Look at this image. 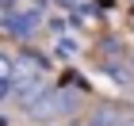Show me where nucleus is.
Wrapping results in <instances>:
<instances>
[{"instance_id":"nucleus-1","label":"nucleus","mask_w":134,"mask_h":126,"mask_svg":"<svg viewBox=\"0 0 134 126\" xmlns=\"http://www.w3.org/2000/svg\"><path fill=\"white\" fill-rule=\"evenodd\" d=\"M84 107V92L69 88V84H46L38 95H35L27 107H19L27 118L35 122H54V118H69Z\"/></svg>"},{"instance_id":"nucleus-2","label":"nucleus","mask_w":134,"mask_h":126,"mask_svg":"<svg viewBox=\"0 0 134 126\" xmlns=\"http://www.w3.org/2000/svg\"><path fill=\"white\" fill-rule=\"evenodd\" d=\"M50 84V61L42 57V53H35L31 46H23L19 53H15V76H12V99L19 107H27L35 99V95L42 92Z\"/></svg>"},{"instance_id":"nucleus-3","label":"nucleus","mask_w":134,"mask_h":126,"mask_svg":"<svg viewBox=\"0 0 134 126\" xmlns=\"http://www.w3.org/2000/svg\"><path fill=\"white\" fill-rule=\"evenodd\" d=\"M42 23V4H15V8H4L0 11V31L12 34V38H35V31H38Z\"/></svg>"},{"instance_id":"nucleus-4","label":"nucleus","mask_w":134,"mask_h":126,"mask_svg":"<svg viewBox=\"0 0 134 126\" xmlns=\"http://www.w3.org/2000/svg\"><path fill=\"white\" fill-rule=\"evenodd\" d=\"M100 73L107 76V80H115L119 88H130L134 84V69H130V61H119V57H100Z\"/></svg>"},{"instance_id":"nucleus-5","label":"nucleus","mask_w":134,"mask_h":126,"mask_svg":"<svg viewBox=\"0 0 134 126\" xmlns=\"http://www.w3.org/2000/svg\"><path fill=\"white\" fill-rule=\"evenodd\" d=\"M123 115H126V111L119 103H96L92 111H88V126H119Z\"/></svg>"},{"instance_id":"nucleus-6","label":"nucleus","mask_w":134,"mask_h":126,"mask_svg":"<svg viewBox=\"0 0 134 126\" xmlns=\"http://www.w3.org/2000/svg\"><path fill=\"white\" fill-rule=\"evenodd\" d=\"M12 76H15V57L8 50H0V103L12 99Z\"/></svg>"},{"instance_id":"nucleus-7","label":"nucleus","mask_w":134,"mask_h":126,"mask_svg":"<svg viewBox=\"0 0 134 126\" xmlns=\"http://www.w3.org/2000/svg\"><path fill=\"white\" fill-rule=\"evenodd\" d=\"M62 11H73V15H92V0H54Z\"/></svg>"},{"instance_id":"nucleus-8","label":"nucleus","mask_w":134,"mask_h":126,"mask_svg":"<svg viewBox=\"0 0 134 126\" xmlns=\"http://www.w3.org/2000/svg\"><path fill=\"white\" fill-rule=\"evenodd\" d=\"M119 126H134V115H123V122H119Z\"/></svg>"},{"instance_id":"nucleus-9","label":"nucleus","mask_w":134,"mask_h":126,"mask_svg":"<svg viewBox=\"0 0 134 126\" xmlns=\"http://www.w3.org/2000/svg\"><path fill=\"white\" fill-rule=\"evenodd\" d=\"M130 69H134V57H130Z\"/></svg>"}]
</instances>
